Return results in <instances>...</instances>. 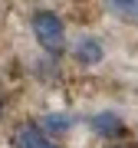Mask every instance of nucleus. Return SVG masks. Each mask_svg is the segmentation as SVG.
Listing matches in <instances>:
<instances>
[{
	"label": "nucleus",
	"mask_w": 138,
	"mask_h": 148,
	"mask_svg": "<svg viewBox=\"0 0 138 148\" xmlns=\"http://www.w3.org/2000/svg\"><path fill=\"white\" fill-rule=\"evenodd\" d=\"M69 125H72L69 115H40L36 119V128L43 135H63V132H69Z\"/></svg>",
	"instance_id": "nucleus-5"
},
{
	"label": "nucleus",
	"mask_w": 138,
	"mask_h": 148,
	"mask_svg": "<svg viewBox=\"0 0 138 148\" xmlns=\"http://www.w3.org/2000/svg\"><path fill=\"white\" fill-rule=\"evenodd\" d=\"M109 10L138 27V0H109Z\"/></svg>",
	"instance_id": "nucleus-6"
},
{
	"label": "nucleus",
	"mask_w": 138,
	"mask_h": 148,
	"mask_svg": "<svg viewBox=\"0 0 138 148\" xmlns=\"http://www.w3.org/2000/svg\"><path fill=\"white\" fill-rule=\"evenodd\" d=\"M89 128H92L96 135H102V138H115V135L125 132V122L118 119V112L102 109V112H96V115L89 119Z\"/></svg>",
	"instance_id": "nucleus-3"
},
{
	"label": "nucleus",
	"mask_w": 138,
	"mask_h": 148,
	"mask_svg": "<svg viewBox=\"0 0 138 148\" xmlns=\"http://www.w3.org/2000/svg\"><path fill=\"white\" fill-rule=\"evenodd\" d=\"M72 56L79 59L82 66H99V63H102V56H105V49H102V43H99V40H92V36H82L79 43H76Z\"/></svg>",
	"instance_id": "nucleus-4"
},
{
	"label": "nucleus",
	"mask_w": 138,
	"mask_h": 148,
	"mask_svg": "<svg viewBox=\"0 0 138 148\" xmlns=\"http://www.w3.org/2000/svg\"><path fill=\"white\" fill-rule=\"evenodd\" d=\"M0 115H3V99H0Z\"/></svg>",
	"instance_id": "nucleus-7"
},
{
	"label": "nucleus",
	"mask_w": 138,
	"mask_h": 148,
	"mask_svg": "<svg viewBox=\"0 0 138 148\" xmlns=\"http://www.w3.org/2000/svg\"><path fill=\"white\" fill-rule=\"evenodd\" d=\"M109 148H125V145H109Z\"/></svg>",
	"instance_id": "nucleus-8"
},
{
	"label": "nucleus",
	"mask_w": 138,
	"mask_h": 148,
	"mask_svg": "<svg viewBox=\"0 0 138 148\" xmlns=\"http://www.w3.org/2000/svg\"><path fill=\"white\" fill-rule=\"evenodd\" d=\"M13 148H59L49 135H43L36 128V122H23V125H16L13 132Z\"/></svg>",
	"instance_id": "nucleus-2"
},
{
	"label": "nucleus",
	"mask_w": 138,
	"mask_h": 148,
	"mask_svg": "<svg viewBox=\"0 0 138 148\" xmlns=\"http://www.w3.org/2000/svg\"><path fill=\"white\" fill-rule=\"evenodd\" d=\"M30 27H33V36H36V43L46 53H63L66 49V27H63V20L53 13V10H36L33 13V20H30Z\"/></svg>",
	"instance_id": "nucleus-1"
}]
</instances>
